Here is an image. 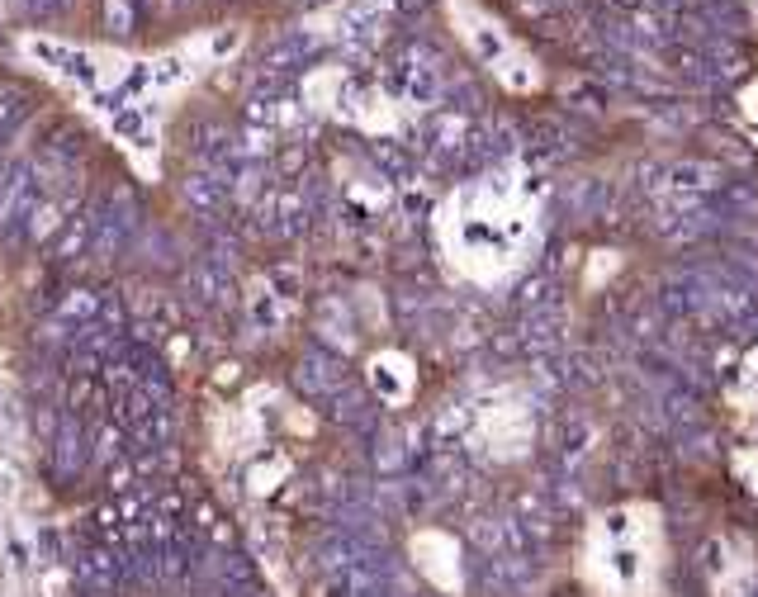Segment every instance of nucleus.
Returning a JSON list of instances; mask_svg holds the SVG:
<instances>
[{"mask_svg":"<svg viewBox=\"0 0 758 597\" xmlns=\"http://www.w3.org/2000/svg\"><path fill=\"white\" fill-rule=\"evenodd\" d=\"M105 15L114 24V34H128L133 29V5L128 0H105Z\"/></svg>","mask_w":758,"mask_h":597,"instance_id":"nucleus-1","label":"nucleus"},{"mask_svg":"<svg viewBox=\"0 0 758 597\" xmlns=\"http://www.w3.org/2000/svg\"><path fill=\"white\" fill-rule=\"evenodd\" d=\"M612 5H626V10H635V5H640V0H612Z\"/></svg>","mask_w":758,"mask_h":597,"instance_id":"nucleus-2","label":"nucleus"}]
</instances>
